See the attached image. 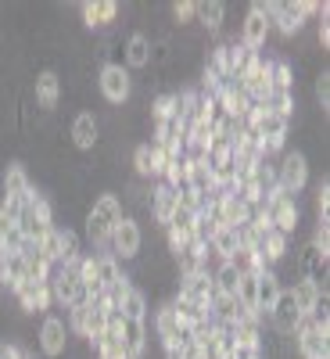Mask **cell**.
Returning <instances> with one entry per match:
<instances>
[{"instance_id":"6da1fadb","label":"cell","mask_w":330,"mask_h":359,"mask_svg":"<svg viewBox=\"0 0 330 359\" xmlns=\"http://www.w3.org/2000/svg\"><path fill=\"white\" fill-rule=\"evenodd\" d=\"M126 216V208L123 201H118L115 191H101L94 201L86 205V216H83V237H86V245L97 252H108V241H111V230L115 223Z\"/></svg>"},{"instance_id":"7a4b0ae2","label":"cell","mask_w":330,"mask_h":359,"mask_svg":"<svg viewBox=\"0 0 330 359\" xmlns=\"http://www.w3.org/2000/svg\"><path fill=\"white\" fill-rule=\"evenodd\" d=\"M266 18L269 25H273V33L294 40L298 33L305 29V18L309 15H319V4L316 0H294V4H287V0H266Z\"/></svg>"},{"instance_id":"3957f363","label":"cell","mask_w":330,"mask_h":359,"mask_svg":"<svg viewBox=\"0 0 330 359\" xmlns=\"http://www.w3.org/2000/svg\"><path fill=\"white\" fill-rule=\"evenodd\" d=\"M47 284H50L54 302L65 306V309L90 302V294H86V287H83V280H79L76 262H54V266L47 269Z\"/></svg>"},{"instance_id":"277c9868","label":"cell","mask_w":330,"mask_h":359,"mask_svg":"<svg viewBox=\"0 0 330 359\" xmlns=\"http://www.w3.org/2000/svg\"><path fill=\"white\" fill-rule=\"evenodd\" d=\"M144 252V230L133 216H123L111 230V241H108V255H115L118 262H137Z\"/></svg>"},{"instance_id":"5b68a950","label":"cell","mask_w":330,"mask_h":359,"mask_svg":"<svg viewBox=\"0 0 330 359\" xmlns=\"http://www.w3.org/2000/svg\"><path fill=\"white\" fill-rule=\"evenodd\" d=\"M97 90L108 104H130L133 72H126V65H97Z\"/></svg>"},{"instance_id":"8992f818","label":"cell","mask_w":330,"mask_h":359,"mask_svg":"<svg viewBox=\"0 0 330 359\" xmlns=\"http://www.w3.org/2000/svg\"><path fill=\"white\" fill-rule=\"evenodd\" d=\"M277 184L291 194H302L305 184H309V158L305 151H284L277 155Z\"/></svg>"},{"instance_id":"52a82bcc","label":"cell","mask_w":330,"mask_h":359,"mask_svg":"<svg viewBox=\"0 0 330 359\" xmlns=\"http://www.w3.org/2000/svg\"><path fill=\"white\" fill-rule=\"evenodd\" d=\"M69 338H72V331H69V323H65V320L43 316L40 331H36V345H40V352H43L47 359L65 355V352H69Z\"/></svg>"},{"instance_id":"ba28073f","label":"cell","mask_w":330,"mask_h":359,"mask_svg":"<svg viewBox=\"0 0 330 359\" xmlns=\"http://www.w3.org/2000/svg\"><path fill=\"white\" fill-rule=\"evenodd\" d=\"M269 36H273V25H269V18H266V8L262 4H248V15L241 22L237 40H241L245 47H252V50H262L269 43Z\"/></svg>"},{"instance_id":"9c48e42d","label":"cell","mask_w":330,"mask_h":359,"mask_svg":"<svg viewBox=\"0 0 330 359\" xmlns=\"http://www.w3.org/2000/svg\"><path fill=\"white\" fill-rule=\"evenodd\" d=\"M118 8L115 0H86V4H79V15H83V25L94 29V33H108V29L118 25Z\"/></svg>"},{"instance_id":"30bf717a","label":"cell","mask_w":330,"mask_h":359,"mask_svg":"<svg viewBox=\"0 0 330 359\" xmlns=\"http://www.w3.org/2000/svg\"><path fill=\"white\" fill-rule=\"evenodd\" d=\"M57 101H62V76H57L54 69L36 72V79H33V104L43 115H54L57 111Z\"/></svg>"},{"instance_id":"8fae6325","label":"cell","mask_w":330,"mask_h":359,"mask_svg":"<svg viewBox=\"0 0 330 359\" xmlns=\"http://www.w3.org/2000/svg\"><path fill=\"white\" fill-rule=\"evenodd\" d=\"M226 11L230 4H223V0H198L194 4V25L201 29L205 36H223V29H226Z\"/></svg>"},{"instance_id":"7c38bea8","label":"cell","mask_w":330,"mask_h":359,"mask_svg":"<svg viewBox=\"0 0 330 359\" xmlns=\"http://www.w3.org/2000/svg\"><path fill=\"white\" fill-rule=\"evenodd\" d=\"M133 176L147 180V184L162 180V147H158V140H144V144L133 147Z\"/></svg>"},{"instance_id":"4fadbf2b","label":"cell","mask_w":330,"mask_h":359,"mask_svg":"<svg viewBox=\"0 0 330 359\" xmlns=\"http://www.w3.org/2000/svg\"><path fill=\"white\" fill-rule=\"evenodd\" d=\"M269 316V327L280 334V338H291L294 331H298V323H302V309L294 306V298H291V291H280V298H277V306L266 313Z\"/></svg>"},{"instance_id":"5bb4252c","label":"cell","mask_w":330,"mask_h":359,"mask_svg":"<svg viewBox=\"0 0 330 359\" xmlns=\"http://www.w3.org/2000/svg\"><path fill=\"white\" fill-rule=\"evenodd\" d=\"M69 140L76 151H97V144H101V123H97V115L94 111H79L72 118V126H69Z\"/></svg>"},{"instance_id":"9a60e30c","label":"cell","mask_w":330,"mask_h":359,"mask_svg":"<svg viewBox=\"0 0 330 359\" xmlns=\"http://www.w3.org/2000/svg\"><path fill=\"white\" fill-rule=\"evenodd\" d=\"M15 298H18V309L22 313H47L54 306V294H50V284L47 280H22L15 287Z\"/></svg>"},{"instance_id":"2e32d148","label":"cell","mask_w":330,"mask_h":359,"mask_svg":"<svg viewBox=\"0 0 330 359\" xmlns=\"http://www.w3.org/2000/svg\"><path fill=\"white\" fill-rule=\"evenodd\" d=\"M155 331H158V338H162V348L165 345H191L194 338H191V327H184L176 320V313H172V306L169 302H162V309L155 313Z\"/></svg>"},{"instance_id":"e0dca14e","label":"cell","mask_w":330,"mask_h":359,"mask_svg":"<svg viewBox=\"0 0 330 359\" xmlns=\"http://www.w3.org/2000/svg\"><path fill=\"white\" fill-rule=\"evenodd\" d=\"M298 273H302L305 280H312L316 287L326 291V252L309 241V245L302 248V255H298Z\"/></svg>"},{"instance_id":"ac0fdd59","label":"cell","mask_w":330,"mask_h":359,"mask_svg":"<svg viewBox=\"0 0 330 359\" xmlns=\"http://www.w3.org/2000/svg\"><path fill=\"white\" fill-rule=\"evenodd\" d=\"M123 65H126V72L151 69V36L147 33H130L126 47H123Z\"/></svg>"},{"instance_id":"d6986e66","label":"cell","mask_w":330,"mask_h":359,"mask_svg":"<svg viewBox=\"0 0 330 359\" xmlns=\"http://www.w3.org/2000/svg\"><path fill=\"white\" fill-rule=\"evenodd\" d=\"M284 291H291V298H294V306L302 309V316H312L323 302H326V291L323 287H316L312 280H305V277H298L291 287H284Z\"/></svg>"},{"instance_id":"ffe728a7","label":"cell","mask_w":330,"mask_h":359,"mask_svg":"<svg viewBox=\"0 0 330 359\" xmlns=\"http://www.w3.org/2000/svg\"><path fill=\"white\" fill-rule=\"evenodd\" d=\"M284 284H280V273H273V269H262L259 273V291H255V316L266 320V313L277 306Z\"/></svg>"},{"instance_id":"44dd1931","label":"cell","mask_w":330,"mask_h":359,"mask_svg":"<svg viewBox=\"0 0 330 359\" xmlns=\"http://www.w3.org/2000/svg\"><path fill=\"white\" fill-rule=\"evenodd\" d=\"M147 212H151V219L158 226H165L169 216L176 212V191L165 184V180H155L151 184V205H147Z\"/></svg>"},{"instance_id":"7402d4cb","label":"cell","mask_w":330,"mask_h":359,"mask_svg":"<svg viewBox=\"0 0 330 359\" xmlns=\"http://www.w3.org/2000/svg\"><path fill=\"white\" fill-rule=\"evenodd\" d=\"M0 191H4V198H15V201L29 198V191H33V180H29V172H25L22 162H8V165H4V176H0Z\"/></svg>"},{"instance_id":"603a6c76","label":"cell","mask_w":330,"mask_h":359,"mask_svg":"<svg viewBox=\"0 0 330 359\" xmlns=\"http://www.w3.org/2000/svg\"><path fill=\"white\" fill-rule=\"evenodd\" d=\"M118 338H123L130 359H144V355H147V323H144V320H123V327H118Z\"/></svg>"},{"instance_id":"cb8c5ba5","label":"cell","mask_w":330,"mask_h":359,"mask_svg":"<svg viewBox=\"0 0 330 359\" xmlns=\"http://www.w3.org/2000/svg\"><path fill=\"white\" fill-rule=\"evenodd\" d=\"M94 269H97V280H101L104 291L115 287L118 280H126V277H130L126 269H123V262H118L115 255H108V252H97V255H94Z\"/></svg>"},{"instance_id":"d4e9b609","label":"cell","mask_w":330,"mask_h":359,"mask_svg":"<svg viewBox=\"0 0 330 359\" xmlns=\"http://www.w3.org/2000/svg\"><path fill=\"white\" fill-rule=\"evenodd\" d=\"M118 316H123V320H144L147 323V291L133 284L123 294V302H118Z\"/></svg>"},{"instance_id":"484cf974","label":"cell","mask_w":330,"mask_h":359,"mask_svg":"<svg viewBox=\"0 0 330 359\" xmlns=\"http://www.w3.org/2000/svg\"><path fill=\"white\" fill-rule=\"evenodd\" d=\"M169 306H172L176 320L184 323V327H194L198 320L208 316V306H198V302H191V298H184V294H172V298H169Z\"/></svg>"},{"instance_id":"4316f807","label":"cell","mask_w":330,"mask_h":359,"mask_svg":"<svg viewBox=\"0 0 330 359\" xmlns=\"http://www.w3.org/2000/svg\"><path fill=\"white\" fill-rule=\"evenodd\" d=\"M57 245H62V262H76L83 255V237L72 226H57Z\"/></svg>"},{"instance_id":"83f0119b","label":"cell","mask_w":330,"mask_h":359,"mask_svg":"<svg viewBox=\"0 0 330 359\" xmlns=\"http://www.w3.org/2000/svg\"><path fill=\"white\" fill-rule=\"evenodd\" d=\"M248 223V201H241L237 194L223 198V226H241Z\"/></svg>"},{"instance_id":"f1b7e54d","label":"cell","mask_w":330,"mask_h":359,"mask_svg":"<svg viewBox=\"0 0 330 359\" xmlns=\"http://www.w3.org/2000/svg\"><path fill=\"white\" fill-rule=\"evenodd\" d=\"M226 262L237 269V277H245V273H262V269H266V266H262V259H259L252 248H237Z\"/></svg>"},{"instance_id":"f546056e","label":"cell","mask_w":330,"mask_h":359,"mask_svg":"<svg viewBox=\"0 0 330 359\" xmlns=\"http://www.w3.org/2000/svg\"><path fill=\"white\" fill-rule=\"evenodd\" d=\"M237 280H241V277H237V269L230 266V262H223L219 269H216V273H212V287H216V294H237Z\"/></svg>"},{"instance_id":"4dcf8cb0","label":"cell","mask_w":330,"mask_h":359,"mask_svg":"<svg viewBox=\"0 0 330 359\" xmlns=\"http://www.w3.org/2000/svg\"><path fill=\"white\" fill-rule=\"evenodd\" d=\"M208 245H212V252H216V255L226 262V259L237 252V230H233V226H219V233H216Z\"/></svg>"},{"instance_id":"1f68e13d","label":"cell","mask_w":330,"mask_h":359,"mask_svg":"<svg viewBox=\"0 0 330 359\" xmlns=\"http://www.w3.org/2000/svg\"><path fill=\"white\" fill-rule=\"evenodd\" d=\"M255 291H259V273H245L237 280V302H241L248 313H255Z\"/></svg>"},{"instance_id":"d6a6232c","label":"cell","mask_w":330,"mask_h":359,"mask_svg":"<svg viewBox=\"0 0 330 359\" xmlns=\"http://www.w3.org/2000/svg\"><path fill=\"white\" fill-rule=\"evenodd\" d=\"M312 101H316V108L326 115V108H330V72H326V69L312 76Z\"/></svg>"},{"instance_id":"836d02e7","label":"cell","mask_w":330,"mask_h":359,"mask_svg":"<svg viewBox=\"0 0 330 359\" xmlns=\"http://www.w3.org/2000/svg\"><path fill=\"white\" fill-rule=\"evenodd\" d=\"M172 25L176 29H194V0H176L172 4Z\"/></svg>"},{"instance_id":"e575fe53","label":"cell","mask_w":330,"mask_h":359,"mask_svg":"<svg viewBox=\"0 0 330 359\" xmlns=\"http://www.w3.org/2000/svg\"><path fill=\"white\" fill-rule=\"evenodd\" d=\"M326 205H330V184L319 180V184H316V216L319 219H326Z\"/></svg>"},{"instance_id":"d590c367","label":"cell","mask_w":330,"mask_h":359,"mask_svg":"<svg viewBox=\"0 0 330 359\" xmlns=\"http://www.w3.org/2000/svg\"><path fill=\"white\" fill-rule=\"evenodd\" d=\"M22 355H25L22 345H15V341H0V359H22Z\"/></svg>"},{"instance_id":"8d00e7d4","label":"cell","mask_w":330,"mask_h":359,"mask_svg":"<svg viewBox=\"0 0 330 359\" xmlns=\"http://www.w3.org/2000/svg\"><path fill=\"white\" fill-rule=\"evenodd\" d=\"M4 233H8V219H4V208H0V245H4Z\"/></svg>"}]
</instances>
